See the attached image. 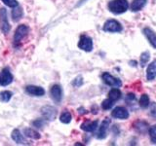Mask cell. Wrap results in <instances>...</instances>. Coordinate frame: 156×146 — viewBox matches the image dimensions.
<instances>
[{"label": "cell", "instance_id": "obj_19", "mask_svg": "<svg viewBox=\"0 0 156 146\" xmlns=\"http://www.w3.org/2000/svg\"><path fill=\"white\" fill-rule=\"evenodd\" d=\"M149 60H150V53L148 51H145L144 53H141V55L140 57V66L144 67Z\"/></svg>", "mask_w": 156, "mask_h": 146}, {"label": "cell", "instance_id": "obj_3", "mask_svg": "<svg viewBox=\"0 0 156 146\" xmlns=\"http://www.w3.org/2000/svg\"><path fill=\"white\" fill-rule=\"evenodd\" d=\"M29 29L27 26L22 24V26H19L18 28L15 31V35H14V43L15 45H18L19 43H21V41L26 37L28 34Z\"/></svg>", "mask_w": 156, "mask_h": 146}, {"label": "cell", "instance_id": "obj_12", "mask_svg": "<svg viewBox=\"0 0 156 146\" xmlns=\"http://www.w3.org/2000/svg\"><path fill=\"white\" fill-rule=\"evenodd\" d=\"M50 94H51L52 99L54 101L57 102V103L61 102V100H62V89H61L60 86H58V85H54L51 88Z\"/></svg>", "mask_w": 156, "mask_h": 146}, {"label": "cell", "instance_id": "obj_8", "mask_svg": "<svg viewBox=\"0 0 156 146\" xmlns=\"http://www.w3.org/2000/svg\"><path fill=\"white\" fill-rule=\"evenodd\" d=\"M0 26L4 33H8L10 30V24L7 19V13L5 9H0Z\"/></svg>", "mask_w": 156, "mask_h": 146}, {"label": "cell", "instance_id": "obj_6", "mask_svg": "<svg viewBox=\"0 0 156 146\" xmlns=\"http://www.w3.org/2000/svg\"><path fill=\"white\" fill-rule=\"evenodd\" d=\"M111 116L113 118L120 119V120H126L129 118V111L123 106H117L112 110Z\"/></svg>", "mask_w": 156, "mask_h": 146}, {"label": "cell", "instance_id": "obj_24", "mask_svg": "<svg viewBox=\"0 0 156 146\" xmlns=\"http://www.w3.org/2000/svg\"><path fill=\"white\" fill-rule=\"evenodd\" d=\"M148 134H149V137L151 142L153 144H156V125L151 126L149 130H148Z\"/></svg>", "mask_w": 156, "mask_h": 146}, {"label": "cell", "instance_id": "obj_27", "mask_svg": "<svg viewBox=\"0 0 156 146\" xmlns=\"http://www.w3.org/2000/svg\"><path fill=\"white\" fill-rule=\"evenodd\" d=\"M1 1L5 5H7V6L11 7V8H15V7H17L18 5H19L17 0H1Z\"/></svg>", "mask_w": 156, "mask_h": 146}, {"label": "cell", "instance_id": "obj_10", "mask_svg": "<svg viewBox=\"0 0 156 146\" xmlns=\"http://www.w3.org/2000/svg\"><path fill=\"white\" fill-rule=\"evenodd\" d=\"M144 36L147 39L149 44L152 46L154 49H156V33L151 29L150 27H144L143 30Z\"/></svg>", "mask_w": 156, "mask_h": 146}, {"label": "cell", "instance_id": "obj_26", "mask_svg": "<svg viewBox=\"0 0 156 146\" xmlns=\"http://www.w3.org/2000/svg\"><path fill=\"white\" fill-rule=\"evenodd\" d=\"M113 104H114L113 101L110 100L109 99H105L104 101H102L101 107H102V109H104V110H108V109L112 108Z\"/></svg>", "mask_w": 156, "mask_h": 146}, {"label": "cell", "instance_id": "obj_18", "mask_svg": "<svg viewBox=\"0 0 156 146\" xmlns=\"http://www.w3.org/2000/svg\"><path fill=\"white\" fill-rule=\"evenodd\" d=\"M122 94H121V91L119 89H117V88H114V89H112L109 91L108 92V99L110 100H112L113 102H115L116 100L120 99Z\"/></svg>", "mask_w": 156, "mask_h": 146}, {"label": "cell", "instance_id": "obj_28", "mask_svg": "<svg viewBox=\"0 0 156 146\" xmlns=\"http://www.w3.org/2000/svg\"><path fill=\"white\" fill-rule=\"evenodd\" d=\"M82 85H83V78L81 76H78L77 78H75V79L72 81V86L75 88H79Z\"/></svg>", "mask_w": 156, "mask_h": 146}, {"label": "cell", "instance_id": "obj_16", "mask_svg": "<svg viewBox=\"0 0 156 146\" xmlns=\"http://www.w3.org/2000/svg\"><path fill=\"white\" fill-rule=\"evenodd\" d=\"M12 138L15 142L18 143V144H27V141L26 140V138L23 136L21 131L17 129L12 131Z\"/></svg>", "mask_w": 156, "mask_h": 146}, {"label": "cell", "instance_id": "obj_14", "mask_svg": "<svg viewBox=\"0 0 156 146\" xmlns=\"http://www.w3.org/2000/svg\"><path fill=\"white\" fill-rule=\"evenodd\" d=\"M98 125H99V122L98 121H86L81 125V129L88 133H92L97 130Z\"/></svg>", "mask_w": 156, "mask_h": 146}, {"label": "cell", "instance_id": "obj_22", "mask_svg": "<svg viewBox=\"0 0 156 146\" xmlns=\"http://www.w3.org/2000/svg\"><path fill=\"white\" fill-rule=\"evenodd\" d=\"M140 106L141 107V108H147L148 105H149V97L146 94H144L143 96H140Z\"/></svg>", "mask_w": 156, "mask_h": 146}, {"label": "cell", "instance_id": "obj_20", "mask_svg": "<svg viewBox=\"0 0 156 146\" xmlns=\"http://www.w3.org/2000/svg\"><path fill=\"white\" fill-rule=\"evenodd\" d=\"M23 133H24V134H26L27 137H30V138H32V139H39L40 138V134H39L36 130H32V129H24L23 130Z\"/></svg>", "mask_w": 156, "mask_h": 146}, {"label": "cell", "instance_id": "obj_13", "mask_svg": "<svg viewBox=\"0 0 156 146\" xmlns=\"http://www.w3.org/2000/svg\"><path fill=\"white\" fill-rule=\"evenodd\" d=\"M156 78V60L148 64L146 69V79L147 81H153Z\"/></svg>", "mask_w": 156, "mask_h": 146}, {"label": "cell", "instance_id": "obj_5", "mask_svg": "<svg viewBox=\"0 0 156 146\" xmlns=\"http://www.w3.org/2000/svg\"><path fill=\"white\" fill-rule=\"evenodd\" d=\"M78 47L85 52H91L93 50V40L87 35H82L78 42Z\"/></svg>", "mask_w": 156, "mask_h": 146}, {"label": "cell", "instance_id": "obj_23", "mask_svg": "<svg viewBox=\"0 0 156 146\" xmlns=\"http://www.w3.org/2000/svg\"><path fill=\"white\" fill-rule=\"evenodd\" d=\"M12 97V92L9 91H3L0 92V101L2 102H8Z\"/></svg>", "mask_w": 156, "mask_h": 146}, {"label": "cell", "instance_id": "obj_1", "mask_svg": "<svg viewBox=\"0 0 156 146\" xmlns=\"http://www.w3.org/2000/svg\"><path fill=\"white\" fill-rule=\"evenodd\" d=\"M107 8L114 15H120L125 13L129 8V3L127 0H111L107 4Z\"/></svg>", "mask_w": 156, "mask_h": 146}, {"label": "cell", "instance_id": "obj_25", "mask_svg": "<svg viewBox=\"0 0 156 146\" xmlns=\"http://www.w3.org/2000/svg\"><path fill=\"white\" fill-rule=\"evenodd\" d=\"M60 120L62 123L63 124H68V123H70V121H71V114L69 113V112H63V113L61 115L60 117Z\"/></svg>", "mask_w": 156, "mask_h": 146}, {"label": "cell", "instance_id": "obj_30", "mask_svg": "<svg viewBox=\"0 0 156 146\" xmlns=\"http://www.w3.org/2000/svg\"><path fill=\"white\" fill-rule=\"evenodd\" d=\"M86 1H88V0H80V1H79V3L77 4V7L81 6V5H82V4H84V3H85Z\"/></svg>", "mask_w": 156, "mask_h": 146}, {"label": "cell", "instance_id": "obj_11", "mask_svg": "<svg viewBox=\"0 0 156 146\" xmlns=\"http://www.w3.org/2000/svg\"><path fill=\"white\" fill-rule=\"evenodd\" d=\"M42 114L48 120H54L57 116V109L53 106H44L42 107Z\"/></svg>", "mask_w": 156, "mask_h": 146}, {"label": "cell", "instance_id": "obj_4", "mask_svg": "<svg viewBox=\"0 0 156 146\" xmlns=\"http://www.w3.org/2000/svg\"><path fill=\"white\" fill-rule=\"evenodd\" d=\"M101 78H102V81H104L107 86L114 87V88H119L122 86V82L120 79L112 76L111 74H109V73H107V72H105L104 74L101 75Z\"/></svg>", "mask_w": 156, "mask_h": 146}, {"label": "cell", "instance_id": "obj_7", "mask_svg": "<svg viewBox=\"0 0 156 146\" xmlns=\"http://www.w3.org/2000/svg\"><path fill=\"white\" fill-rule=\"evenodd\" d=\"M13 82V75L9 68H4L0 74V85L1 86H7Z\"/></svg>", "mask_w": 156, "mask_h": 146}, {"label": "cell", "instance_id": "obj_29", "mask_svg": "<svg viewBox=\"0 0 156 146\" xmlns=\"http://www.w3.org/2000/svg\"><path fill=\"white\" fill-rule=\"evenodd\" d=\"M32 125H33V126H35V127H37V128H42L43 125H45V123H44V122H43L42 120H37V121L32 122Z\"/></svg>", "mask_w": 156, "mask_h": 146}, {"label": "cell", "instance_id": "obj_2", "mask_svg": "<svg viewBox=\"0 0 156 146\" xmlns=\"http://www.w3.org/2000/svg\"><path fill=\"white\" fill-rule=\"evenodd\" d=\"M102 29L105 32H121L123 27H122L121 23L117 22L116 19H108L105 23Z\"/></svg>", "mask_w": 156, "mask_h": 146}, {"label": "cell", "instance_id": "obj_9", "mask_svg": "<svg viewBox=\"0 0 156 146\" xmlns=\"http://www.w3.org/2000/svg\"><path fill=\"white\" fill-rule=\"evenodd\" d=\"M110 124V119L106 118L101 122V124L99 128V131L97 134V137L99 139H104L106 137V133H107V129H108Z\"/></svg>", "mask_w": 156, "mask_h": 146}, {"label": "cell", "instance_id": "obj_15", "mask_svg": "<svg viewBox=\"0 0 156 146\" xmlns=\"http://www.w3.org/2000/svg\"><path fill=\"white\" fill-rule=\"evenodd\" d=\"M26 91L31 96H42L45 94L43 88L38 87V86H27Z\"/></svg>", "mask_w": 156, "mask_h": 146}, {"label": "cell", "instance_id": "obj_17", "mask_svg": "<svg viewBox=\"0 0 156 146\" xmlns=\"http://www.w3.org/2000/svg\"><path fill=\"white\" fill-rule=\"evenodd\" d=\"M146 3H147V0H134L131 4V11L132 12H139L143 9Z\"/></svg>", "mask_w": 156, "mask_h": 146}, {"label": "cell", "instance_id": "obj_21", "mask_svg": "<svg viewBox=\"0 0 156 146\" xmlns=\"http://www.w3.org/2000/svg\"><path fill=\"white\" fill-rule=\"evenodd\" d=\"M22 16H23V10H22V8L19 6L17 7H15V8H13V10H12V17H13V19L15 22H18L20 19L22 18Z\"/></svg>", "mask_w": 156, "mask_h": 146}]
</instances>
